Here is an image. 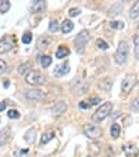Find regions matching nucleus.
I'll list each match as a JSON object with an SVG mask.
<instances>
[{
    "label": "nucleus",
    "mask_w": 139,
    "mask_h": 157,
    "mask_svg": "<svg viewBox=\"0 0 139 157\" xmlns=\"http://www.w3.org/2000/svg\"><path fill=\"white\" fill-rule=\"evenodd\" d=\"M7 70V64L3 61V60H0V72H4Z\"/></svg>",
    "instance_id": "nucleus-32"
},
{
    "label": "nucleus",
    "mask_w": 139,
    "mask_h": 157,
    "mask_svg": "<svg viewBox=\"0 0 139 157\" xmlns=\"http://www.w3.org/2000/svg\"><path fill=\"white\" fill-rule=\"evenodd\" d=\"M70 54V49L64 48V46H59V49L56 50V57L57 59H64Z\"/></svg>",
    "instance_id": "nucleus-14"
},
{
    "label": "nucleus",
    "mask_w": 139,
    "mask_h": 157,
    "mask_svg": "<svg viewBox=\"0 0 139 157\" xmlns=\"http://www.w3.org/2000/svg\"><path fill=\"white\" fill-rule=\"evenodd\" d=\"M70 72V64L68 63H64L63 65H60V67H57V70L54 71V75H57V77H61V75H65Z\"/></svg>",
    "instance_id": "nucleus-12"
},
{
    "label": "nucleus",
    "mask_w": 139,
    "mask_h": 157,
    "mask_svg": "<svg viewBox=\"0 0 139 157\" xmlns=\"http://www.w3.org/2000/svg\"><path fill=\"white\" fill-rule=\"evenodd\" d=\"M35 129L33 128H31V129H28L27 132H25V135H24V139H25V142H28V143H33L35 142Z\"/></svg>",
    "instance_id": "nucleus-15"
},
{
    "label": "nucleus",
    "mask_w": 139,
    "mask_h": 157,
    "mask_svg": "<svg viewBox=\"0 0 139 157\" xmlns=\"http://www.w3.org/2000/svg\"><path fill=\"white\" fill-rule=\"evenodd\" d=\"M88 157H91V156H88Z\"/></svg>",
    "instance_id": "nucleus-38"
},
{
    "label": "nucleus",
    "mask_w": 139,
    "mask_h": 157,
    "mask_svg": "<svg viewBox=\"0 0 139 157\" xmlns=\"http://www.w3.org/2000/svg\"><path fill=\"white\" fill-rule=\"evenodd\" d=\"M54 138V133L53 132H49V133H44L43 136H42V139H41V146H44L46 143L49 142V140H52Z\"/></svg>",
    "instance_id": "nucleus-21"
},
{
    "label": "nucleus",
    "mask_w": 139,
    "mask_h": 157,
    "mask_svg": "<svg viewBox=\"0 0 139 157\" xmlns=\"http://www.w3.org/2000/svg\"><path fill=\"white\" fill-rule=\"evenodd\" d=\"M122 150H124V154L127 157H135L139 153V149L135 145H124L122 146Z\"/></svg>",
    "instance_id": "nucleus-10"
},
{
    "label": "nucleus",
    "mask_w": 139,
    "mask_h": 157,
    "mask_svg": "<svg viewBox=\"0 0 139 157\" xmlns=\"http://www.w3.org/2000/svg\"><path fill=\"white\" fill-rule=\"evenodd\" d=\"M83 133H85V136H88L89 139H99V138L102 136V133H103V131H102L100 127H98V125H93V124H85L82 128Z\"/></svg>",
    "instance_id": "nucleus-2"
},
{
    "label": "nucleus",
    "mask_w": 139,
    "mask_h": 157,
    "mask_svg": "<svg viewBox=\"0 0 139 157\" xmlns=\"http://www.w3.org/2000/svg\"><path fill=\"white\" fill-rule=\"evenodd\" d=\"M7 116H9V118H11V120H17V118H20V113H18L17 110H9Z\"/></svg>",
    "instance_id": "nucleus-25"
},
{
    "label": "nucleus",
    "mask_w": 139,
    "mask_h": 157,
    "mask_svg": "<svg viewBox=\"0 0 139 157\" xmlns=\"http://www.w3.org/2000/svg\"><path fill=\"white\" fill-rule=\"evenodd\" d=\"M14 48V40L9 36H4L2 40H0V53H7L11 49Z\"/></svg>",
    "instance_id": "nucleus-8"
},
{
    "label": "nucleus",
    "mask_w": 139,
    "mask_h": 157,
    "mask_svg": "<svg viewBox=\"0 0 139 157\" xmlns=\"http://www.w3.org/2000/svg\"><path fill=\"white\" fill-rule=\"evenodd\" d=\"M49 43H50V39L46 38V36H41V38L38 39V48L39 49H46L49 46Z\"/></svg>",
    "instance_id": "nucleus-16"
},
{
    "label": "nucleus",
    "mask_w": 139,
    "mask_h": 157,
    "mask_svg": "<svg viewBox=\"0 0 139 157\" xmlns=\"http://www.w3.org/2000/svg\"><path fill=\"white\" fill-rule=\"evenodd\" d=\"M100 103V98H98V96H93V98L91 99V104L93 106V104H99Z\"/></svg>",
    "instance_id": "nucleus-33"
},
{
    "label": "nucleus",
    "mask_w": 139,
    "mask_h": 157,
    "mask_svg": "<svg viewBox=\"0 0 139 157\" xmlns=\"http://www.w3.org/2000/svg\"><path fill=\"white\" fill-rule=\"evenodd\" d=\"M25 96H27V99H29L32 101H41V100H43L46 95L42 92L41 89H31V90H27Z\"/></svg>",
    "instance_id": "nucleus-7"
},
{
    "label": "nucleus",
    "mask_w": 139,
    "mask_h": 157,
    "mask_svg": "<svg viewBox=\"0 0 139 157\" xmlns=\"http://www.w3.org/2000/svg\"><path fill=\"white\" fill-rule=\"evenodd\" d=\"M74 29V22L70 20H65L64 22L61 24V32L63 33H68V32H71V31Z\"/></svg>",
    "instance_id": "nucleus-13"
},
{
    "label": "nucleus",
    "mask_w": 139,
    "mask_h": 157,
    "mask_svg": "<svg viewBox=\"0 0 139 157\" xmlns=\"http://www.w3.org/2000/svg\"><path fill=\"white\" fill-rule=\"evenodd\" d=\"M3 85H4V88H7V86L10 85V82H9V81H4V83H3Z\"/></svg>",
    "instance_id": "nucleus-36"
},
{
    "label": "nucleus",
    "mask_w": 139,
    "mask_h": 157,
    "mask_svg": "<svg viewBox=\"0 0 139 157\" xmlns=\"http://www.w3.org/2000/svg\"><path fill=\"white\" fill-rule=\"evenodd\" d=\"M110 27L114 28V29H122V28H124V22H120V21H111V22H110Z\"/></svg>",
    "instance_id": "nucleus-24"
},
{
    "label": "nucleus",
    "mask_w": 139,
    "mask_h": 157,
    "mask_svg": "<svg viewBox=\"0 0 139 157\" xmlns=\"http://www.w3.org/2000/svg\"><path fill=\"white\" fill-rule=\"evenodd\" d=\"M132 109L135 110V111H139V98H136L135 100H133V103H132Z\"/></svg>",
    "instance_id": "nucleus-31"
},
{
    "label": "nucleus",
    "mask_w": 139,
    "mask_h": 157,
    "mask_svg": "<svg viewBox=\"0 0 139 157\" xmlns=\"http://www.w3.org/2000/svg\"><path fill=\"white\" fill-rule=\"evenodd\" d=\"M65 110H67V103L60 100V101H56V104L52 107V113H53V116H60V114L64 113Z\"/></svg>",
    "instance_id": "nucleus-9"
},
{
    "label": "nucleus",
    "mask_w": 139,
    "mask_h": 157,
    "mask_svg": "<svg viewBox=\"0 0 139 157\" xmlns=\"http://www.w3.org/2000/svg\"><path fill=\"white\" fill-rule=\"evenodd\" d=\"M4 109H6V103H4V101H0V111H3Z\"/></svg>",
    "instance_id": "nucleus-35"
},
{
    "label": "nucleus",
    "mask_w": 139,
    "mask_h": 157,
    "mask_svg": "<svg viewBox=\"0 0 139 157\" xmlns=\"http://www.w3.org/2000/svg\"><path fill=\"white\" fill-rule=\"evenodd\" d=\"M128 44L127 42H120L118 48H117V52H115V63L117 64H124L128 59Z\"/></svg>",
    "instance_id": "nucleus-3"
},
{
    "label": "nucleus",
    "mask_w": 139,
    "mask_h": 157,
    "mask_svg": "<svg viewBox=\"0 0 139 157\" xmlns=\"http://www.w3.org/2000/svg\"><path fill=\"white\" fill-rule=\"evenodd\" d=\"M31 40H32V35H31V32H25L24 35H22V43L28 44V43H31Z\"/></svg>",
    "instance_id": "nucleus-26"
},
{
    "label": "nucleus",
    "mask_w": 139,
    "mask_h": 157,
    "mask_svg": "<svg viewBox=\"0 0 139 157\" xmlns=\"http://www.w3.org/2000/svg\"><path fill=\"white\" fill-rule=\"evenodd\" d=\"M49 29H50V32H57L59 31V22L53 20L50 22V25H49Z\"/></svg>",
    "instance_id": "nucleus-27"
},
{
    "label": "nucleus",
    "mask_w": 139,
    "mask_h": 157,
    "mask_svg": "<svg viewBox=\"0 0 139 157\" xmlns=\"http://www.w3.org/2000/svg\"><path fill=\"white\" fill-rule=\"evenodd\" d=\"M136 83V78L133 74H128L125 75V78L122 79V83H121V90L124 93H129L132 90V88L135 86Z\"/></svg>",
    "instance_id": "nucleus-6"
},
{
    "label": "nucleus",
    "mask_w": 139,
    "mask_h": 157,
    "mask_svg": "<svg viewBox=\"0 0 139 157\" xmlns=\"http://www.w3.org/2000/svg\"><path fill=\"white\" fill-rule=\"evenodd\" d=\"M120 131H121V128H120L118 124H113L111 128H110V133H111V136L114 138V139H117V138L120 136Z\"/></svg>",
    "instance_id": "nucleus-17"
},
{
    "label": "nucleus",
    "mask_w": 139,
    "mask_h": 157,
    "mask_svg": "<svg viewBox=\"0 0 139 157\" xmlns=\"http://www.w3.org/2000/svg\"><path fill=\"white\" fill-rule=\"evenodd\" d=\"M91 106H92V104L91 103H86V101H81V103H79L81 109H91Z\"/></svg>",
    "instance_id": "nucleus-34"
},
{
    "label": "nucleus",
    "mask_w": 139,
    "mask_h": 157,
    "mask_svg": "<svg viewBox=\"0 0 139 157\" xmlns=\"http://www.w3.org/2000/svg\"><path fill=\"white\" fill-rule=\"evenodd\" d=\"M9 128H3V129L0 131V146H3L4 143H6L7 138H9Z\"/></svg>",
    "instance_id": "nucleus-20"
},
{
    "label": "nucleus",
    "mask_w": 139,
    "mask_h": 157,
    "mask_svg": "<svg viewBox=\"0 0 139 157\" xmlns=\"http://www.w3.org/2000/svg\"><path fill=\"white\" fill-rule=\"evenodd\" d=\"M10 10V2L9 0H0V13H7Z\"/></svg>",
    "instance_id": "nucleus-22"
},
{
    "label": "nucleus",
    "mask_w": 139,
    "mask_h": 157,
    "mask_svg": "<svg viewBox=\"0 0 139 157\" xmlns=\"http://www.w3.org/2000/svg\"><path fill=\"white\" fill-rule=\"evenodd\" d=\"M29 63H25V64H21L20 67H18V72L20 74H25V72L28 71V67H29Z\"/></svg>",
    "instance_id": "nucleus-29"
},
{
    "label": "nucleus",
    "mask_w": 139,
    "mask_h": 157,
    "mask_svg": "<svg viewBox=\"0 0 139 157\" xmlns=\"http://www.w3.org/2000/svg\"><path fill=\"white\" fill-rule=\"evenodd\" d=\"M79 13H81L79 9H71L70 10V13H68V15H70V17H77Z\"/></svg>",
    "instance_id": "nucleus-30"
},
{
    "label": "nucleus",
    "mask_w": 139,
    "mask_h": 157,
    "mask_svg": "<svg viewBox=\"0 0 139 157\" xmlns=\"http://www.w3.org/2000/svg\"><path fill=\"white\" fill-rule=\"evenodd\" d=\"M25 82L28 85H42V83L46 82V79H44V77L39 71L32 70V71H29L25 75Z\"/></svg>",
    "instance_id": "nucleus-4"
},
{
    "label": "nucleus",
    "mask_w": 139,
    "mask_h": 157,
    "mask_svg": "<svg viewBox=\"0 0 139 157\" xmlns=\"http://www.w3.org/2000/svg\"><path fill=\"white\" fill-rule=\"evenodd\" d=\"M129 17L131 18H138L139 17V0L135 2V4L132 6V9H131V11H129Z\"/></svg>",
    "instance_id": "nucleus-18"
},
{
    "label": "nucleus",
    "mask_w": 139,
    "mask_h": 157,
    "mask_svg": "<svg viewBox=\"0 0 139 157\" xmlns=\"http://www.w3.org/2000/svg\"><path fill=\"white\" fill-rule=\"evenodd\" d=\"M88 42H89V33L86 32V31H81V32L78 33V36L75 38V50H77L78 53H83Z\"/></svg>",
    "instance_id": "nucleus-5"
},
{
    "label": "nucleus",
    "mask_w": 139,
    "mask_h": 157,
    "mask_svg": "<svg viewBox=\"0 0 139 157\" xmlns=\"http://www.w3.org/2000/svg\"><path fill=\"white\" fill-rule=\"evenodd\" d=\"M133 43H135V57H136V59H139V35L135 36Z\"/></svg>",
    "instance_id": "nucleus-28"
},
{
    "label": "nucleus",
    "mask_w": 139,
    "mask_h": 157,
    "mask_svg": "<svg viewBox=\"0 0 139 157\" xmlns=\"http://www.w3.org/2000/svg\"><path fill=\"white\" fill-rule=\"evenodd\" d=\"M39 61H41V65L43 67V68H48L49 65L52 64V57H49V56H41Z\"/></svg>",
    "instance_id": "nucleus-19"
},
{
    "label": "nucleus",
    "mask_w": 139,
    "mask_h": 157,
    "mask_svg": "<svg viewBox=\"0 0 139 157\" xmlns=\"http://www.w3.org/2000/svg\"><path fill=\"white\" fill-rule=\"evenodd\" d=\"M46 9V2L44 0H33V4H32V10L35 13H41Z\"/></svg>",
    "instance_id": "nucleus-11"
},
{
    "label": "nucleus",
    "mask_w": 139,
    "mask_h": 157,
    "mask_svg": "<svg viewBox=\"0 0 139 157\" xmlns=\"http://www.w3.org/2000/svg\"><path fill=\"white\" fill-rule=\"evenodd\" d=\"M111 110H113V104L110 103V101H106V103H103L98 110H96V113L92 116V120L96 122L103 121L104 118H107V117L110 116Z\"/></svg>",
    "instance_id": "nucleus-1"
},
{
    "label": "nucleus",
    "mask_w": 139,
    "mask_h": 157,
    "mask_svg": "<svg viewBox=\"0 0 139 157\" xmlns=\"http://www.w3.org/2000/svg\"><path fill=\"white\" fill-rule=\"evenodd\" d=\"M138 29H139V25H138Z\"/></svg>",
    "instance_id": "nucleus-37"
},
{
    "label": "nucleus",
    "mask_w": 139,
    "mask_h": 157,
    "mask_svg": "<svg viewBox=\"0 0 139 157\" xmlns=\"http://www.w3.org/2000/svg\"><path fill=\"white\" fill-rule=\"evenodd\" d=\"M96 46H98L99 49H102V50H107V48H109V44H107L103 39H98V40H96Z\"/></svg>",
    "instance_id": "nucleus-23"
}]
</instances>
